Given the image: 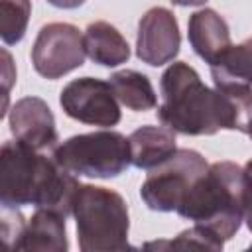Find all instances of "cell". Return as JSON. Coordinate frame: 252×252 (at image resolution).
<instances>
[{"instance_id": "cell-11", "label": "cell", "mask_w": 252, "mask_h": 252, "mask_svg": "<svg viewBox=\"0 0 252 252\" xmlns=\"http://www.w3.org/2000/svg\"><path fill=\"white\" fill-rule=\"evenodd\" d=\"M187 39L193 51L209 63V67L217 65L232 45L228 24L211 8H201L189 16Z\"/></svg>"}, {"instance_id": "cell-12", "label": "cell", "mask_w": 252, "mask_h": 252, "mask_svg": "<svg viewBox=\"0 0 252 252\" xmlns=\"http://www.w3.org/2000/svg\"><path fill=\"white\" fill-rule=\"evenodd\" d=\"M12 250H41V252H67L65 217L51 209H35L28 219Z\"/></svg>"}, {"instance_id": "cell-18", "label": "cell", "mask_w": 252, "mask_h": 252, "mask_svg": "<svg viewBox=\"0 0 252 252\" xmlns=\"http://www.w3.org/2000/svg\"><path fill=\"white\" fill-rule=\"evenodd\" d=\"M32 14V0H0V37L6 45L24 39Z\"/></svg>"}, {"instance_id": "cell-14", "label": "cell", "mask_w": 252, "mask_h": 252, "mask_svg": "<svg viewBox=\"0 0 252 252\" xmlns=\"http://www.w3.org/2000/svg\"><path fill=\"white\" fill-rule=\"evenodd\" d=\"M85 51L91 61L104 67H118L130 59V45L126 37L108 22H93L83 33Z\"/></svg>"}, {"instance_id": "cell-10", "label": "cell", "mask_w": 252, "mask_h": 252, "mask_svg": "<svg viewBox=\"0 0 252 252\" xmlns=\"http://www.w3.org/2000/svg\"><path fill=\"white\" fill-rule=\"evenodd\" d=\"M8 122L16 140L39 152L53 150L59 142L53 112L39 96H24L16 100L10 110Z\"/></svg>"}, {"instance_id": "cell-21", "label": "cell", "mask_w": 252, "mask_h": 252, "mask_svg": "<svg viewBox=\"0 0 252 252\" xmlns=\"http://www.w3.org/2000/svg\"><path fill=\"white\" fill-rule=\"evenodd\" d=\"M51 6L55 8H63V10H73V8H79L85 4V0H47Z\"/></svg>"}, {"instance_id": "cell-9", "label": "cell", "mask_w": 252, "mask_h": 252, "mask_svg": "<svg viewBox=\"0 0 252 252\" xmlns=\"http://www.w3.org/2000/svg\"><path fill=\"white\" fill-rule=\"evenodd\" d=\"M181 45L179 26L175 14L163 6L150 8L140 24L136 35V55L142 63L159 67L171 63Z\"/></svg>"}, {"instance_id": "cell-17", "label": "cell", "mask_w": 252, "mask_h": 252, "mask_svg": "<svg viewBox=\"0 0 252 252\" xmlns=\"http://www.w3.org/2000/svg\"><path fill=\"white\" fill-rule=\"evenodd\" d=\"M211 77L252 85V37L238 45H230L217 65L211 67Z\"/></svg>"}, {"instance_id": "cell-6", "label": "cell", "mask_w": 252, "mask_h": 252, "mask_svg": "<svg viewBox=\"0 0 252 252\" xmlns=\"http://www.w3.org/2000/svg\"><path fill=\"white\" fill-rule=\"evenodd\" d=\"M209 169L207 159L189 148L175 150L171 158L150 169L140 187V197L148 209L158 213L177 211L193 183Z\"/></svg>"}, {"instance_id": "cell-19", "label": "cell", "mask_w": 252, "mask_h": 252, "mask_svg": "<svg viewBox=\"0 0 252 252\" xmlns=\"http://www.w3.org/2000/svg\"><path fill=\"white\" fill-rule=\"evenodd\" d=\"M222 240L207 230L201 224H195L183 232H179L173 240H163V242H148L146 248H207V250H222Z\"/></svg>"}, {"instance_id": "cell-15", "label": "cell", "mask_w": 252, "mask_h": 252, "mask_svg": "<svg viewBox=\"0 0 252 252\" xmlns=\"http://www.w3.org/2000/svg\"><path fill=\"white\" fill-rule=\"evenodd\" d=\"M108 83L118 102L134 112L152 110L158 104V96L152 87V81L148 79V75L140 71H134V69L116 71L108 77Z\"/></svg>"}, {"instance_id": "cell-24", "label": "cell", "mask_w": 252, "mask_h": 252, "mask_svg": "<svg viewBox=\"0 0 252 252\" xmlns=\"http://www.w3.org/2000/svg\"><path fill=\"white\" fill-rule=\"evenodd\" d=\"M250 248H252V244H250Z\"/></svg>"}, {"instance_id": "cell-16", "label": "cell", "mask_w": 252, "mask_h": 252, "mask_svg": "<svg viewBox=\"0 0 252 252\" xmlns=\"http://www.w3.org/2000/svg\"><path fill=\"white\" fill-rule=\"evenodd\" d=\"M215 89L222 94L228 116H230V130H238L248 134L252 122V85L215 79Z\"/></svg>"}, {"instance_id": "cell-4", "label": "cell", "mask_w": 252, "mask_h": 252, "mask_svg": "<svg viewBox=\"0 0 252 252\" xmlns=\"http://www.w3.org/2000/svg\"><path fill=\"white\" fill-rule=\"evenodd\" d=\"M73 217L83 252H118L130 248L128 205L120 193L81 183L73 203Z\"/></svg>"}, {"instance_id": "cell-1", "label": "cell", "mask_w": 252, "mask_h": 252, "mask_svg": "<svg viewBox=\"0 0 252 252\" xmlns=\"http://www.w3.org/2000/svg\"><path fill=\"white\" fill-rule=\"evenodd\" d=\"M81 183L59 161L20 140H8L0 152V205L20 209H51L65 219L73 215V203Z\"/></svg>"}, {"instance_id": "cell-5", "label": "cell", "mask_w": 252, "mask_h": 252, "mask_svg": "<svg viewBox=\"0 0 252 252\" xmlns=\"http://www.w3.org/2000/svg\"><path fill=\"white\" fill-rule=\"evenodd\" d=\"M53 158L75 175L110 179L132 165L130 142L116 130L77 134L51 150Z\"/></svg>"}, {"instance_id": "cell-22", "label": "cell", "mask_w": 252, "mask_h": 252, "mask_svg": "<svg viewBox=\"0 0 252 252\" xmlns=\"http://www.w3.org/2000/svg\"><path fill=\"white\" fill-rule=\"evenodd\" d=\"M173 4H177V6H201V4H205L207 0H171Z\"/></svg>"}, {"instance_id": "cell-2", "label": "cell", "mask_w": 252, "mask_h": 252, "mask_svg": "<svg viewBox=\"0 0 252 252\" xmlns=\"http://www.w3.org/2000/svg\"><path fill=\"white\" fill-rule=\"evenodd\" d=\"M159 91L158 120L175 134L211 136L219 130H230L222 94L217 89H209L189 63L173 61L161 73Z\"/></svg>"}, {"instance_id": "cell-13", "label": "cell", "mask_w": 252, "mask_h": 252, "mask_svg": "<svg viewBox=\"0 0 252 252\" xmlns=\"http://www.w3.org/2000/svg\"><path fill=\"white\" fill-rule=\"evenodd\" d=\"M130 161L138 169H154L177 150L175 132L167 126H140L130 136Z\"/></svg>"}, {"instance_id": "cell-3", "label": "cell", "mask_w": 252, "mask_h": 252, "mask_svg": "<svg viewBox=\"0 0 252 252\" xmlns=\"http://www.w3.org/2000/svg\"><path fill=\"white\" fill-rule=\"evenodd\" d=\"M177 215L205 226L222 242L230 240L244 220V171L234 161H215L193 183Z\"/></svg>"}, {"instance_id": "cell-23", "label": "cell", "mask_w": 252, "mask_h": 252, "mask_svg": "<svg viewBox=\"0 0 252 252\" xmlns=\"http://www.w3.org/2000/svg\"><path fill=\"white\" fill-rule=\"evenodd\" d=\"M248 136H250V140H252V122H250V128H248Z\"/></svg>"}, {"instance_id": "cell-7", "label": "cell", "mask_w": 252, "mask_h": 252, "mask_svg": "<svg viewBox=\"0 0 252 252\" xmlns=\"http://www.w3.org/2000/svg\"><path fill=\"white\" fill-rule=\"evenodd\" d=\"M85 39L79 28L65 22H53L39 30L33 47L32 63L35 73L53 81L85 63Z\"/></svg>"}, {"instance_id": "cell-20", "label": "cell", "mask_w": 252, "mask_h": 252, "mask_svg": "<svg viewBox=\"0 0 252 252\" xmlns=\"http://www.w3.org/2000/svg\"><path fill=\"white\" fill-rule=\"evenodd\" d=\"M242 171H244V220L248 230L252 232V159L244 163Z\"/></svg>"}, {"instance_id": "cell-8", "label": "cell", "mask_w": 252, "mask_h": 252, "mask_svg": "<svg viewBox=\"0 0 252 252\" xmlns=\"http://www.w3.org/2000/svg\"><path fill=\"white\" fill-rule=\"evenodd\" d=\"M59 104L69 118L89 126L110 128L122 118L110 83L94 77H81L67 83L59 94Z\"/></svg>"}]
</instances>
